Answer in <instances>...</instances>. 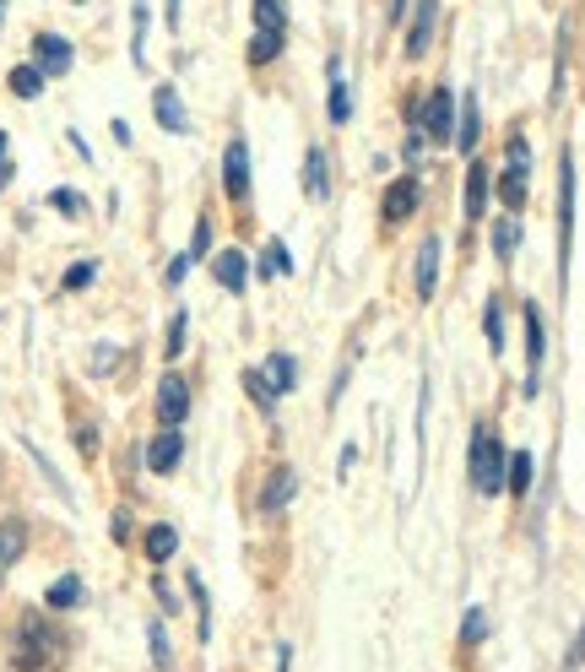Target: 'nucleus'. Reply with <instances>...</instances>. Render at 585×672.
<instances>
[{
  "mask_svg": "<svg viewBox=\"0 0 585 672\" xmlns=\"http://www.w3.org/2000/svg\"><path fill=\"white\" fill-rule=\"evenodd\" d=\"M60 656V634L49 630L43 613H22L11 630V668L17 672H49Z\"/></svg>",
  "mask_w": 585,
  "mask_h": 672,
  "instance_id": "obj_1",
  "label": "nucleus"
},
{
  "mask_svg": "<svg viewBox=\"0 0 585 672\" xmlns=\"http://www.w3.org/2000/svg\"><path fill=\"white\" fill-rule=\"evenodd\" d=\"M504 466H509V456H504L494 423H477V428H472V451H466V472H472V488H477L483 500L504 494Z\"/></svg>",
  "mask_w": 585,
  "mask_h": 672,
  "instance_id": "obj_2",
  "label": "nucleus"
},
{
  "mask_svg": "<svg viewBox=\"0 0 585 672\" xmlns=\"http://www.w3.org/2000/svg\"><path fill=\"white\" fill-rule=\"evenodd\" d=\"M413 130H423L428 141H456V92L450 87H434L423 103H413Z\"/></svg>",
  "mask_w": 585,
  "mask_h": 672,
  "instance_id": "obj_3",
  "label": "nucleus"
},
{
  "mask_svg": "<svg viewBox=\"0 0 585 672\" xmlns=\"http://www.w3.org/2000/svg\"><path fill=\"white\" fill-rule=\"evenodd\" d=\"M526 196H532V141L509 136V158H504V174H499V201L509 211H520Z\"/></svg>",
  "mask_w": 585,
  "mask_h": 672,
  "instance_id": "obj_4",
  "label": "nucleus"
},
{
  "mask_svg": "<svg viewBox=\"0 0 585 672\" xmlns=\"http://www.w3.org/2000/svg\"><path fill=\"white\" fill-rule=\"evenodd\" d=\"M569 250H575V158H558V283H569Z\"/></svg>",
  "mask_w": 585,
  "mask_h": 672,
  "instance_id": "obj_5",
  "label": "nucleus"
},
{
  "mask_svg": "<svg viewBox=\"0 0 585 672\" xmlns=\"http://www.w3.org/2000/svg\"><path fill=\"white\" fill-rule=\"evenodd\" d=\"M222 190H228V201L250 196V147H245V136H234L222 147Z\"/></svg>",
  "mask_w": 585,
  "mask_h": 672,
  "instance_id": "obj_6",
  "label": "nucleus"
},
{
  "mask_svg": "<svg viewBox=\"0 0 585 672\" xmlns=\"http://www.w3.org/2000/svg\"><path fill=\"white\" fill-rule=\"evenodd\" d=\"M543 358H547L543 309H537V304H526V396H537V385H543Z\"/></svg>",
  "mask_w": 585,
  "mask_h": 672,
  "instance_id": "obj_7",
  "label": "nucleus"
},
{
  "mask_svg": "<svg viewBox=\"0 0 585 672\" xmlns=\"http://www.w3.org/2000/svg\"><path fill=\"white\" fill-rule=\"evenodd\" d=\"M152 115H158V126H163L168 136H190V109H185V98H179L173 82L152 87Z\"/></svg>",
  "mask_w": 585,
  "mask_h": 672,
  "instance_id": "obj_8",
  "label": "nucleus"
},
{
  "mask_svg": "<svg viewBox=\"0 0 585 672\" xmlns=\"http://www.w3.org/2000/svg\"><path fill=\"white\" fill-rule=\"evenodd\" d=\"M185 418H190V379L163 375L158 379V423L163 428H179Z\"/></svg>",
  "mask_w": 585,
  "mask_h": 672,
  "instance_id": "obj_9",
  "label": "nucleus"
},
{
  "mask_svg": "<svg viewBox=\"0 0 585 672\" xmlns=\"http://www.w3.org/2000/svg\"><path fill=\"white\" fill-rule=\"evenodd\" d=\"M418 179L407 174V179H396V185H385V196H379V217L385 223H407L413 211H418Z\"/></svg>",
  "mask_w": 585,
  "mask_h": 672,
  "instance_id": "obj_10",
  "label": "nucleus"
},
{
  "mask_svg": "<svg viewBox=\"0 0 585 672\" xmlns=\"http://www.w3.org/2000/svg\"><path fill=\"white\" fill-rule=\"evenodd\" d=\"M71 39H60V33H39L33 39V66H39L43 77H66L71 71Z\"/></svg>",
  "mask_w": 585,
  "mask_h": 672,
  "instance_id": "obj_11",
  "label": "nucleus"
},
{
  "mask_svg": "<svg viewBox=\"0 0 585 672\" xmlns=\"http://www.w3.org/2000/svg\"><path fill=\"white\" fill-rule=\"evenodd\" d=\"M292 500H298V472H292V466H277V472L266 477V488H260V510H266V515H282Z\"/></svg>",
  "mask_w": 585,
  "mask_h": 672,
  "instance_id": "obj_12",
  "label": "nucleus"
},
{
  "mask_svg": "<svg viewBox=\"0 0 585 672\" xmlns=\"http://www.w3.org/2000/svg\"><path fill=\"white\" fill-rule=\"evenodd\" d=\"M179 462H185V434H179V428H163V434H152V445H147V466L163 477V472H173Z\"/></svg>",
  "mask_w": 585,
  "mask_h": 672,
  "instance_id": "obj_13",
  "label": "nucleus"
},
{
  "mask_svg": "<svg viewBox=\"0 0 585 672\" xmlns=\"http://www.w3.org/2000/svg\"><path fill=\"white\" fill-rule=\"evenodd\" d=\"M434 28H439V0H418V11H413V22H407V55H413V60L434 43Z\"/></svg>",
  "mask_w": 585,
  "mask_h": 672,
  "instance_id": "obj_14",
  "label": "nucleus"
},
{
  "mask_svg": "<svg viewBox=\"0 0 585 672\" xmlns=\"http://www.w3.org/2000/svg\"><path fill=\"white\" fill-rule=\"evenodd\" d=\"M28 553V521L22 515H6L0 521V581L11 575V564Z\"/></svg>",
  "mask_w": 585,
  "mask_h": 672,
  "instance_id": "obj_15",
  "label": "nucleus"
},
{
  "mask_svg": "<svg viewBox=\"0 0 585 672\" xmlns=\"http://www.w3.org/2000/svg\"><path fill=\"white\" fill-rule=\"evenodd\" d=\"M488 190H494V174H488V164H477V158H472V168H466V223H483V211H488Z\"/></svg>",
  "mask_w": 585,
  "mask_h": 672,
  "instance_id": "obj_16",
  "label": "nucleus"
},
{
  "mask_svg": "<svg viewBox=\"0 0 585 672\" xmlns=\"http://www.w3.org/2000/svg\"><path fill=\"white\" fill-rule=\"evenodd\" d=\"M304 196L309 201H331V168H326V147L304 152Z\"/></svg>",
  "mask_w": 585,
  "mask_h": 672,
  "instance_id": "obj_17",
  "label": "nucleus"
},
{
  "mask_svg": "<svg viewBox=\"0 0 585 672\" xmlns=\"http://www.w3.org/2000/svg\"><path fill=\"white\" fill-rule=\"evenodd\" d=\"M211 277H217L228 294H245V288H250V260H245V250H222L211 260Z\"/></svg>",
  "mask_w": 585,
  "mask_h": 672,
  "instance_id": "obj_18",
  "label": "nucleus"
},
{
  "mask_svg": "<svg viewBox=\"0 0 585 672\" xmlns=\"http://www.w3.org/2000/svg\"><path fill=\"white\" fill-rule=\"evenodd\" d=\"M434 283H439V239L428 234V239H423V250H418V266H413V288H418L423 304L434 298Z\"/></svg>",
  "mask_w": 585,
  "mask_h": 672,
  "instance_id": "obj_19",
  "label": "nucleus"
},
{
  "mask_svg": "<svg viewBox=\"0 0 585 672\" xmlns=\"http://www.w3.org/2000/svg\"><path fill=\"white\" fill-rule=\"evenodd\" d=\"M326 77H331V92H326V115H331V126H347L353 120V92L341 82V60L331 55V66H326Z\"/></svg>",
  "mask_w": 585,
  "mask_h": 672,
  "instance_id": "obj_20",
  "label": "nucleus"
},
{
  "mask_svg": "<svg viewBox=\"0 0 585 672\" xmlns=\"http://www.w3.org/2000/svg\"><path fill=\"white\" fill-rule=\"evenodd\" d=\"M477 136H483V109H477V92L460 98V120H456V147L460 152H477Z\"/></svg>",
  "mask_w": 585,
  "mask_h": 672,
  "instance_id": "obj_21",
  "label": "nucleus"
},
{
  "mask_svg": "<svg viewBox=\"0 0 585 672\" xmlns=\"http://www.w3.org/2000/svg\"><path fill=\"white\" fill-rule=\"evenodd\" d=\"M532 477H537L532 451H515V456H509V466H504V488H509L515 500H526V494H532Z\"/></svg>",
  "mask_w": 585,
  "mask_h": 672,
  "instance_id": "obj_22",
  "label": "nucleus"
},
{
  "mask_svg": "<svg viewBox=\"0 0 585 672\" xmlns=\"http://www.w3.org/2000/svg\"><path fill=\"white\" fill-rule=\"evenodd\" d=\"M43 607H49V613H71V607H82V581H77V575L49 581V591H43Z\"/></svg>",
  "mask_w": 585,
  "mask_h": 672,
  "instance_id": "obj_23",
  "label": "nucleus"
},
{
  "mask_svg": "<svg viewBox=\"0 0 585 672\" xmlns=\"http://www.w3.org/2000/svg\"><path fill=\"white\" fill-rule=\"evenodd\" d=\"M260 375L271 379V391H277V396H288L292 385H298V364H292L288 353H271V358L260 364Z\"/></svg>",
  "mask_w": 585,
  "mask_h": 672,
  "instance_id": "obj_24",
  "label": "nucleus"
},
{
  "mask_svg": "<svg viewBox=\"0 0 585 672\" xmlns=\"http://www.w3.org/2000/svg\"><path fill=\"white\" fill-rule=\"evenodd\" d=\"M173 553H179V532L163 526V521H158V526H147V559H152V564H168Z\"/></svg>",
  "mask_w": 585,
  "mask_h": 672,
  "instance_id": "obj_25",
  "label": "nucleus"
},
{
  "mask_svg": "<svg viewBox=\"0 0 585 672\" xmlns=\"http://www.w3.org/2000/svg\"><path fill=\"white\" fill-rule=\"evenodd\" d=\"M255 28L260 33H288V0H255Z\"/></svg>",
  "mask_w": 585,
  "mask_h": 672,
  "instance_id": "obj_26",
  "label": "nucleus"
},
{
  "mask_svg": "<svg viewBox=\"0 0 585 672\" xmlns=\"http://www.w3.org/2000/svg\"><path fill=\"white\" fill-rule=\"evenodd\" d=\"M282 49H288V33H260V28H255L250 33V66H271Z\"/></svg>",
  "mask_w": 585,
  "mask_h": 672,
  "instance_id": "obj_27",
  "label": "nucleus"
},
{
  "mask_svg": "<svg viewBox=\"0 0 585 672\" xmlns=\"http://www.w3.org/2000/svg\"><path fill=\"white\" fill-rule=\"evenodd\" d=\"M245 391H250V402L266 413V418H271V413H277V402H282V396L271 391V379L260 375V369H245Z\"/></svg>",
  "mask_w": 585,
  "mask_h": 672,
  "instance_id": "obj_28",
  "label": "nucleus"
},
{
  "mask_svg": "<svg viewBox=\"0 0 585 672\" xmlns=\"http://www.w3.org/2000/svg\"><path fill=\"white\" fill-rule=\"evenodd\" d=\"M43 82H49V77H43L39 66H17V71L6 77V87H11L17 98H28V103H33V98H39V92H43Z\"/></svg>",
  "mask_w": 585,
  "mask_h": 672,
  "instance_id": "obj_29",
  "label": "nucleus"
},
{
  "mask_svg": "<svg viewBox=\"0 0 585 672\" xmlns=\"http://www.w3.org/2000/svg\"><path fill=\"white\" fill-rule=\"evenodd\" d=\"M515 245H520V217L509 211V217L494 223V255H499V260H515Z\"/></svg>",
  "mask_w": 585,
  "mask_h": 672,
  "instance_id": "obj_30",
  "label": "nucleus"
},
{
  "mask_svg": "<svg viewBox=\"0 0 585 672\" xmlns=\"http://www.w3.org/2000/svg\"><path fill=\"white\" fill-rule=\"evenodd\" d=\"M185 586H190V602H196V630H201V640H211V596H207V586H201V575L190 570Z\"/></svg>",
  "mask_w": 585,
  "mask_h": 672,
  "instance_id": "obj_31",
  "label": "nucleus"
},
{
  "mask_svg": "<svg viewBox=\"0 0 585 672\" xmlns=\"http://www.w3.org/2000/svg\"><path fill=\"white\" fill-rule=\"evenodd\" d=\"M130 60L147 66V0L130 6Z\"/></svg>",
  "mask_w": 585,
  "mask_h": 672,
  "instance_id": "obj_32",
  "label": "nucleus"
},
{
  "mask_svg": "<svg viewBox=\"0 0 585 672\" xmlns=\"http://www.w3.org/2000/svg\"><path fill=\"white\" fill-rule=\"evenodd\" d=\"M288 271H292L288 245H282V239H271V245H266V255H260V277H288Z\"/></svg>",
  "mask_w": 585,
  "mask_h": 672,
  "instance_id": "obj_33",
  "label": "nucleus"
},
{
  "mask_svg": "<svg viewBox=\"0 0 585 672\" xmlns=\"http://www.w3.org/2000/svg\"><path fill=\"white\" fill-rule=\"evenodd\" d=\"M483 332H488V353H504V304L499 298H488V309H483Z\"/></svg>",
  "mask_w": 585,
  "mask_h": 672,
  "instance_id": "obj_34",
  "label": "nucleus"
},
{
  "mask_svg": "<svg viewBox=\"0 0 585 672\" xmlns=\"http://www.w3.org/2000/svg\"><path fill=\"white\" fill-rule=\"evenodd\" d=\"M115 364H120V347H115V342H98V347L87 353V375H115Z\"/></svg>",
  "mask_w": 585,
  "mask_h": 672,
  "instance_id": "obj_35",
  "label": "nucleus"
},
{
  "mask_svg": "<svg viewBox=\"0 0 585 672\" xmlns=\"http://www.w3.org/2000/svg\"><path fill=\"white\" fill-rule=\"evenodd\" d=\"M488 640V613L483 607H466V619H460V645H483Z\"/></svg>",
  "mask_w": 585,
  "mask_h": 672,
  "instance_id": "obj_36",
  "label": "nucleus"
},
{
  "mask_svg": "<svg viewBox=\"0 0 585 672\" xmlns=\"http://www.w3.org/2000/svg\"><path fill=\"white\" fill-rule=\"evenodd\" d=\"M147 645H152V668H173V651H168V630L163 624H158V619H152V624H147Z\"/></svg>",
  "mask_w": 585,
  "mask_h": 672,
  "instance_id": "obj_37",
  "label": "nucleus"
},
{
  "mask_svg": "<svg viewBox=\"0 0 585 672\" xmlns=\"http://www.w3.org/2000/svg\"><path fill=\"white\" fill-rule=\"evenodd\" d=\"M92 277H98V260H77V266H71L66 277H60V288H66V294H82Z\"/></svg>",
  "mask_w": 585,
  "mask_h": 672,
  "instance_id": "obj_38",
  "label": "nucleus"
},
{
  "mask_svg": "<svg viewBox=\"0 0 585 672\" xmlns=\"http://www.w3.org/2000/svg\"><path fill=\"white\" fill-rule=\"evenodd\" d=\"M185 336H190V315L179 309V315L168 320V342H163V353H168V358H179V353H185Z\"/></svg>",
  "mask_w": 585,
  "mask_h": 672,
  "instance_id": "obj_39",
  "label": "nucleus"
},
{
  "mask_svg": "<svg viewBox=\"0 0 585 672\" xmlns=\"http://www.w3.org/2000/svg\"><path fill=\"white\" fill-rule=\"evenodd\" d=\"M49 207H54V211H66V217H82L87 201L77 196V190H49Z\"/></svg>",
  "mask_w": 585,
  "mask_h": 672,
  "instance_id": "obj_40",
  "label": "nucleus"
},
{
  "mask_svg": "<svg viewBox=\"0 0 585 672\" xmlns=\"http://www.w3.org/2000/svg\"><path fill=\"white\" fill-rule=\"evenodd\" d=\"M207 250H211V223L207 217H201V223H196V234H190V260H207Z\"/></svg>",
  "mask_w": 585,
  "mask_h": 672,
  "instance_id": "obj_41",
  "label": "nucleus"
},
{
  "mask_svg": "<svg viewBox=\"0 0 585 672\" xmlns=\"http://www.w3.org/2000/svg\"><path fill=\"white\" fill-rule=\"evenodd\" d=\"M77 451H82L87 462L98 456V423H77Z\"/></svg>",
  "mask_w": 585,
  "mask_h": 672,
  "instance_id": "obj_42",
  "label": "nucleus"
},
{
  "mask_svg": "<svg viewBox=\"0 0 585 672\" xmlns=\"http://www.w3.org/2000/svg\"><path fill=\"white\" fill-rule=\"evenodd\" d=\"M423 147H428V136H423V130H413V136L401 141V158H407V164H423Z\"/></svg>",
  "mask_w": 585,
  "mask_h": 672,
  "instance_id": "obj_43",
  "label": "nucleus"
},
{
  "mask_svg": "<svg viewBox=\"0 0 585 672\" xmlns=\"http://www.w3.org/2000/svg\"><path fill=\"white\" fill-rule=\"evenodd\" d=\"M190 266H196L190 255H173V266H168V288H179V283L190 277Z\"/></svg>",
  "mask_w": 585,
  "mask_h": 672,
  "instance_id": "obj_44",
  "label": "nucleus"
},
{
  "mask_svg": "<svg viewBox=\"0 0 585 672\" xmlns=\"http://www.w3.org/2000/svg\"><path fill=\"white\" fill-rule=\"evenodd\" d=\"M109 537H115V543H130V510H115V521H109Z\"/></svg>",
  "mask_w": 585,
  "mask_h": 672,
  "instance_id": "obj_45",
  "label": "nucleus"
},
{
  "mask_svg": "<svg viewBox=\"0 0 585 672\" xmlns=\"http://www.w3.org/2000/svg\"><path fill=\"white\" fill-rule=\"evenodd\" d=\"M564 668L569 672L585 668V624H581V634H575V645H569V656H564Z\"/></svg>",
  "mask_w": 585,
  "mask_h": 672,
  "instance_id": "obj_46",
  "label": "nucleus"
},
{
  "mask_svg": "<svg viewBox=\"0 0 585 672\" xmlns=\"http://www.w3.org/2000/svg\"><path fill=\"white\" fill-rule=\"evenodd\" d=\"M6 179H11V141H6V130H0V190H6Z\"/></svg>",
  "mask_w": 585,
  "mask_h": 672,
  "instance_id": "obj_47",
  "label": "nucleus"
},
{
  "mask_svg": "<svg viewBox=\"0 0 585 672\" xmlns=\"http://www.w3.org/2000/svg\"><path fill=\"white\" fill-rule=\"evenodd\" d=\"M277 672H292V645H277Z\"/></svg>",
  "mask_w": 585,
  "mask_h": 672,
  "instance_id": "obj_48",
  "label": "nucleus"
},
{
  "mask_svg": "<svg viewBox=\"0 0 585 672\" xmlns=\"http://www.w3.org/2000/svg\"><path fill=\"white\" fill-rule=\"evenodd\" d=\"M168 33H179V0H168Z\"/></svg>",
  "mask_w": 585,
  "mask_h": 672,
  "instance_id": "obj_49",
  "label": "nucleus"
},
{
  "mask_svg": "<svg viewBox=\"0 0 585 672\" xmlns=\"http://www.w3.org/2000/svg\"><path fill=\"white\" fill-rule=\"evenodd\" d=\"M407 17V0H390V22H401Z\"/></svg>",
  "mask_w": 585,
  "mask_h": 672,
  "instance_id": "obj_50",
  "label": "nucleus"
},
{
  "mask_svg": "<svg viewBox=\"0 0 585 672\" xmlns=\"http://www.w3.org/2000/svg\"><path fill=\"white\" fill-rule=\"evenodd\" d=\"M0 22H6V0H0Z\"/></svg>",
  "mask_w": 585,
  "mask_h": 672,
  "instance_id": "obj_51",
  "label": "nucleus"
},
{
  "mask_svg": "<svg viewBox=\"0 0 585 672\" xmlns=\"http://www.w3.org/2000/svg\"><path fill=\"white\" fill-rule=\"evenodd\" d=\"M71 6H87V0H71Z\"/></svg>",
  "mask_w": 585,
  "mask_h": 672,
  "instance_id": "obj_52",
  "label": "nucleus"
}]
</instances>
